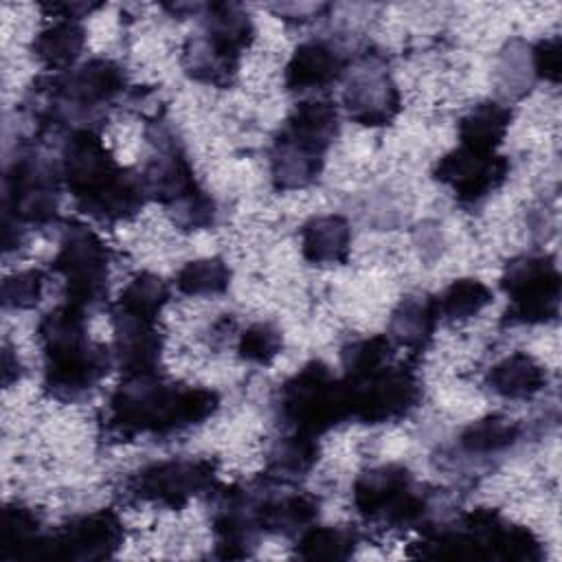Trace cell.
I'll list each match as a JSON object with an SVG mask.
<instances>
[{
  "instance_id": "cell-1",
  "label": "cell",
  "mask_w": 562,
  "mask_h": 562,
  "mask_svg": "<svg viewBox=\"0 0 562 562\" xmlns=\"http://www.w3.org/2000/svg\"><path fill=\"white\" fill-rule=\"evenodd\" d=\"M217 406L215 391L180 386L154 371L125 375V382L116 386L108 402L103 422L108 435L119 441H130L138 435L165 437L202 424Z\"/></svg>"
},
{
  "instance_id": "cell-2",
  "label": "cell",
  "mask_w": 562,
  "mask_h": 562,
  "mask_svg": "<svg viewBox=\"0 0 562 562\" xmlns=\"http://www.w3.org/2000/svg\"><path fill=\"white\" fill-rule=\"evenodd\" d=\"M61 176L77 206L99 222L134 217L147 198L140 176L116 165L101 136L90 127L75 130L61 158Z\"/></svg>"
},
{
  "instance_id": "cell-3",
  "label": "cell",
  "mask_w": 562,
  "mask_h": 562,
  "mask_svg": "<svg viewBox=\"0 0 562 562\" xmlns=\"http://www.w3.org/2000/svg\"><path fill=\"white\" fill-rule=\"evenodd\" d=\"M37 338L44 353V386L55 400L75 402L88 395L110 371V351L90 340L86 312L75 305L64 303L44 314Z\"/></svg>"
},
{
  "instance_id": "cell-4",
  "label": "cell",
  "mask_w": 562,
  "mask_h": 562,
  "mask_svg": "<svg viewBox=\"0 0 562 562\" xmlns=\"http://www.w3.org/2000/svg\"><path fill=\"white\" fill-rule=\"evenodd\" d=\"M424 558H498L514 562L542 560V544L522 525L505 520L494 509H474L452 527H437L419 542Z\"/></svg>"
},
{
  "instance_id": "cell-5",
  "label": "cell",
  "mask_w": 562,
  "mask_h": 562,
  "mask_svg": "<svg viewBox=\"0 0 562 562\" xmlns=\"http://www.w3.org/2000/svg\"><path fill=\"white\" fill-rule=\"evenodd\" d=\"M279 415L292 432L316 439L349 419L342 380L325 362H307L281 384Z\"/></svg>"
},
{
  "instance_id": "cell-6",
  "label": "cell",
  "mask_w": 562,
  "mask_h": 562,
  "mask_svg": "<svg viewBox=\"0 0 562 562\" xmlns=\"http://www.w3.org/2000/svg\"><path fill=\"white\" fill-rule=\"evenodd\" d=\"M347 417L360 424H386L406 417L422 397L413 369L404 364H380L342 378Z\"/></svg>"
},
{
  "instance_id": "cell-7",
  "label": "cell",
  "mask_w": 562,
  "mask_h": 562,
  "mask_svg": "<svg viewBox=\"0 0 562 562\" xmlns=\"http://www.w3.org/2000/svg\"><path fill=\"white\" fill-rule=\"evenodd\" d=\"M353 505L367 522H380L389 529L415 527L426 512V498L417 492L408 468L400 463L362 472L353 481Z\"/></svg>"
},
{
  "instance_id": "cell-8",
  "label": "cell",
  "mask_w": 562,
  "mask_h": 562,
  "mask_svg": "<svg viewBox=\"0 0 562 562\" xmlns=\"http://www.w3.org/2000/svg\"><path fill=\"white\" fill-rule=\"evenodd\" d=\"M110 255L105 244L88 226L72 224L53 259V270L66 283V303L90 310L105 301Z\"/></svg>"
},
{
  "instance_id": "cell-9",
  "label": "cell",
  "mask_w": 562,
  "mask_h": 562,
  "mask_svg": "<svg viewBox=\"0 0 562 562\" xmlns=\"http://www.w3.org/2000/svg\"><path fill=\"white\" fill-rule=\"evenodd\" d=\"M501 288L509 296V325H538L558 316L560 272L551 257L522 255L507 261Z\"/></svg>"
},
{
  "instance_id": "cell-10",
  "label": "cell",
  "mask_w": 562,
  "mask_h": 562,
  "mask_svg": "<svg viewBox=\"0 0 562 562\" xmlns=\"http://www.w3.org/2000/svg\"><path fill=\"white\" fill-rule=\"evenodd\" d=\"M215 468L217 465L211 459H171L149 463L127 479V492L136 501L180 509L193 496L213 490Z\"/></svg>"
},
{
  "instance_id": "cell-11",
  "label": "cell",
  "mask_w": 562,
  "mask_h": 562,
  "mask_svg": "<svg viewBox=\"0 0 562 562\" xmlns=\"http://www.w3.org/2000/svg\"><path fill=\"white\" fill-rule=\"evenodd\" d=\"M7 187V215L15 222L46 224L59 202V180L55 165L37 154H24L15 158L4 176Z\"/></svg>"
},
{
  "instance_id": "cell-12",
  "label": "cell",
  "mask_w": 562,
  "mask_h": 562,
  "mask_svg": "<svg viewBox=\"0 0 562 562\" xmlns=\"http://www.w3.org/2000/svg\"><path fill=\"white\" fill-rule=\"evenodd\" d=\"M125 540V529L116 512L97 509L64 522L46 536L44 558L103 560L114 555Z\"/></svg>"
},
{
  "instance_id": "cell-13",
  "label": "cell",
  "mask_w": 562,
  "mask_h": 562,
  "mask_svg": "<svg viewBox=\"0 0 562 562\" xmlns=\"http://www.w3.org/2000/svg\"><path fill=\"white\" fill-rule=\"evenodd\" d=\"M509 160L496 151H476L459 145L443 154L432 176L446 184L461 204H479L490 198L507 178Z\"/></svg>"
},
{
  "instance_id": "cell-14",
  "label": "cell",
  "mask_w": 562,
  "mask_h": 562,
  "mask_svg": "<svg viewBox=\"0 0 562 562\" xmlns=\"http://www.w3.org/2000/svg\"><path fill=\"white\" fill-rule=\"evenodd\" d=\"M59 108L72 110L70 116L92 119L103 105H110L125 88V72L112 59H90L81 68L50 83Z\"/></svg>"
},
{
  "instance_id": "cell-15",
  "label": "cell",
  "mask_w": 562,
  "mask_h": 562,
  "mask_svg": "<svg viewBox=\"0 0 562 562\" xmlns=\"http://www.w3.org/2000/svg\"><path fill=\"white\" fill-rule=\"evenodd\" d=\"M213 531L220 558H246L257 542V498L237 485H222L213 494Z\"/></svg>"
},
{
  "instance_id": "cell-16",
  "label": "cell",
  "mask_w": 562,
  "mask_h": 562,
  "mask_svg": "<svg viewBox=\"0 0 562 562\" xmlns=\"http://www.w3.org/2000/svg\"><path fill=\"white\" fill-rule=\"evenodd\" d=\"M338 134V112L331 101L310 99L301 101L285 119L277 145L288 147L314 160H323V154Z\"/></svg>"
},
{
  "instance_id": "cell-17",
  "label": "cell",
  "mask_w": 562,
  "mask_h": 562,
  "mask_svg": "<svg viewBox=\"0 0 562 562\" xmlns=\"http://www.w3.org/2000/svg\"><path fill=\"white\" fill-rule=\"evenodd\" d=\"M140 178L145 182L147 195H154L158 202H162L169 213L204 193L198 189L187 158L173 143L167 140H158V151Z\"/></svg>"
},
{
  "instance_id": "cell-18",
  "label": "cell",
  "mask_w": 562,
  "mask_h": 562,
  "mask_svg": "<svg viewBox=\"0 0 562 562\" xmlns=\"http://www.w3.org/2000/svg\"><path fill=\"white\" fill-rule=\"evenodd\" d=\"M114 358L125 375L158 371L162 340L154 321L136 318L112 310Z\"/></svg>"
},
{
  "instance_id": "cell-19",
  "label": "cell",
  "mask_w": 562,
  "mask_h": 562,
  "mask_svg": "<svg viewBox=\"0 0 562 562\" xmlns=\"http://www.w3.org/2000/svg\"><path fill=\"white\" fill-rule=\"evenodd\" d=\"M345 108L360 125H389L400 112V90L386 72H360L345 90Z\"/></svg>"
},
{
  "instance_id": "cell-20",
  "label": "cell",
  "mask_w": 562,
  "mask_h": 562,
  "mask_svg": "<svg viewBox=\"0 0 562 562\" xmlns=\"http://www.w3.org/2000/svg\"><path fill=\"white\" fill-rule=\"evenodd\" d=\"M345 59L325 42H305L296 46L285 66V86L294 92L318 90L340 79Z\"/></svg>"
},
{
  "instance_id": "cell-21",
  "label": "cell",
  "mask_w": 562,
  "mask_h": 562,
  "mask_svg": "<svg viewBox=\"0 0 562 562\" xmlns=\"http://www.w3.org/2000/svg\"><path fill=\"white\" fill-rule=\"evenodd\" d=\"M257 525L261 531L294 536L307 529L318 516V501L305 492L257 498Z\"/></svg>"
},
{
  "instance_id": "cell-22",
  "label": "cell",
  "mask_w": 562,
  "mask_h": 562,
  "mask_svg": "<svg viewBox=\"0 0 562 562\" xmlns=\"http://www.w3.org/2000/svg\"><path fill=\"white\" fill-rule=\"evenodd\" d=\"M349 248L351 228L340 215H318L301 228V252L314 266L345 263Z\"/></svg>"
},
{
  "instance_id": "cell-23",
  "label": "cell",
  "mask_w": 562,
  "mask_h": 562,
  "mask_svg": "<svg viewBox=\"0 0 562 562\" xmlns=\"http://www.w3.org/2000/svg\"><path fill=\"white\" fill-rule=\"evenodd\" d=\"M487 384L505 400H529L547 384V369L533 356L514 351L490 369Z\"/></svg>"
},
{
  "instance_id": "cell-24",
  "label": "cell",
  "mask_w": 562,
  "mask_h": 562,
  "mask_svg": "<svg viewBox=\"0 0 562 562\" xmlns=\"http://www.w3.org/2000/svg\"><path fill=\"white\" fill-rule=\"evenodd\" d=\"M439 316L435 299L430 296H406L391 314L389 338L391 342L411 351H422L435 331Z\"/></svg>"
},
{
  "instance_id": "cell-25",
  "label": "cell",
  "mask_w": 562,
  "mask_h": 562,
  "mask_svg": "<svg viewBox=\"0 0 562 562\" xmlns=\"http://www.w3.org/2000/svg\"><path fill=\"white\" fill-rule=\"evenodd\" d=\"M252 35V22L237 4H209V13L204 18V40L222 55L239 61V55L244 48H248Z\"/></svg>"
},
{
  "instance_id": "cell-26",
  "label": "cell",
  "mask_w": 562,
  "mask_h": 562,
  "mask_svg": "<svg viewBox=\"0 0 562 562\" xmlns=\"http://www.w3.org/2000/svg\"><path fill=\"white\" fill-rule=\"evenodd\" d=\"M512 123V110L496 103L483 101L474 105L457 125L459 145L476 151H496L503 143Z\"/></svg>"
},
{
  "instance_id": "cell-27",
  "label": "cell",
  "mask_w": 562,
  "mask_h": 562,
  "mask_svg": "<svg viewBox=\"0 0 562 562\" xmlns=\"http://www.w3.org/2000/svg\"><path fill=\"white\" fill-rule=\"evenodd\" d=\"M86 31L77 20H57L33 40L35 59L48 70H66L81 55Z\"/></svg>"
},
{
  "instance_id": "cell-28",
  "label": "cell",
  "mask_w": 562,
  "mask_h": 562,
  "mask_svg": "<svg viewBox=\"0 0 562 562\" xmlns=\"http://www.w3.org/2000/svg\"><path fill=\"white\" fill-rule=\"evenodd\" d=\"M46 531L31 507L7 505L2 520V558H44Z\"/></svg>"
},
{
  "instance_id": "cell-29",
  "label": "cell",
  "mask_w": 562,
  "mask_h": 562,
  "mask_svg": "<svg viewBox=\"0 0 562 562\" xmlns=\"http://www.w3.org/2000/svg\"><path fill=\"white\" fill-rule=\"evenodd\" d=\"M358 544L356 533L340 525H310L299 533L296 555L305 560H347Z\"/></svg>"
},
{
  "instance_id": "cell-30",
  "label": "cell",
  "mask_w": 562,
  "mask_h": 562,
  "mask_svg": "<svg viewBox=\"0 0 562 562\" xmlns=\"http://www.w3.org/2000/svg\"><path fill=\"white\" fill-rule=\"evenodd\" d=\"M167 299H169V288L158 274L138 272L123 288V292L116 299V303L112 305V310L156 323Z\"/></svg>"
},
{
  "instance_id": "cell-31",
  "label": "cell",
  "mask_w": 562,
  "mask_h": 562,
  "mask_svg": "<svg viewBox=\"0 0 562 562\" xmlns=\"http://www.w3.org/2000/svg\"><path fill=\"white\" fill-rule=\"evenodd\" d=\"M492 290L479 279H457L437 299V316L448 323H463L492 303Z\"/></svg>"
},
{
  "instance_id": "cell-32",
  "label": "cell",
  "mask_w": 562,
  "mask_h": 562,
  "mask_svg": "<svg viewBox=\"0 0 562 562\" xmlns=\"http://www.w3.org/2000/svg\"><path fill=\"white\" fill-rule=\"evenodd\" d=\"M318 461L316 439L292 432L277 441L268 457V472L277 481H294Z\"/></svg>"
},
{
  "instance_id": "cell-33",
  "label": "cell",
  "mask_w": 562,
  "mask_h": 562,
  "mask_svg": "<svg viewBox=\"0 0 562 562\" xmlns=\"http://www.w3.org/2000/svg\"><path fill=\"white\" fill-rule=\"evenodd\" d=\"M237 66H239L237 59L222 55L204 37L191 40L184 48V68L198 81L224 88L233 81Z\"/></svg>"
},
{
  "instance_id": "cell-34",
  "label": "cell",
  "mask_w": 562,
  "mask_h": 562,
  "mask_svg": "<svg viewBox=\"0 0 562 562\" xmlns=\"http://www.w3.org/2000/svg\"><path fill=\"white\" fill-rule=\"evenodd\" d=\"M231 270L220 257L189 261L176 277V288L187 296H215L228 290Z\"/></svg>"
},
{
  "instance_id": "cell-35",
  "label": "cell",
  "mask_w": 562,
  "mask_h": 562,
  "mask_svg": "<svg viewBox=\"0 0 562 562\" xmlns=\"http://www.w3.org/2000/svg\"><path fill=\"white\" fill-rule=\"evenodd\" d=\"M518 435H520L518 424H514L512 419L501 417V415H490V417H483V419L470 424L461 432L459 443L463 450H468L472 454L474 452L490 454V452H501V450L514 446Z\"/></svg>"
},
{
  "instance_id": "cell-36",
  "label": "cell",
  "mask_w": 562,
  "mask_h": 562,
  "mask_svg": "<svg viewBox=\"0 0 562 562\" xmlns=\"http://www.w3.org/2000/svg\"><path fill=\"white\" fill-rule=\"evenodd\" d=\"M283 347L281 331L270 323H255L239 336V358L252 364H270Z\"/></svg>"
},
{
  "instance_id": "cell-37",
  "label": "cell",
  "mask_w": 562,
  "mask_h": 562,
  "mask_svg": "<svg viewBox=\"0 0 562 562\" xmlns=\"http://www.w3.org/2000/svg\"><path fill=\"white\" fill-rule=\"evenodd\" d=\"M391 356H393V342L389 336L360 338L345 345L340 351L345 373H362V371L375 369L380 364H386Z\"/></svg>"
},
{
  "instance_id": "cell-38",
  "label": "cell",
  "mask_w": 562,
  "mask_h": 562,
  "mask_svg": "<svg viewBox=\"0 0 562 562\" xmlns=\"http://www.w3.org/2000/svg\"><path fill=\"white\" fill-rule=\"evenodd\" d=\"M44 288V274L40 270H22L2 281L0 299L7 310H29L37 305Z\"/></svg>"
},
{
  "instance_id": "cell-39",
  "label": "cell",
  "mask_w": 562,
  "mask_h": 562,
  "mask_svg": "<svg viewBox=\"0 0 562 562\" xmlns=\"http://www.w3.org/2000/svg\"><path fill=\"white\" fill-rule=\"evenodd\" d=\"M560 40H542L533 48V68L542 79L558 81L560 77Z\"/></svg>"
}]
</instances>
